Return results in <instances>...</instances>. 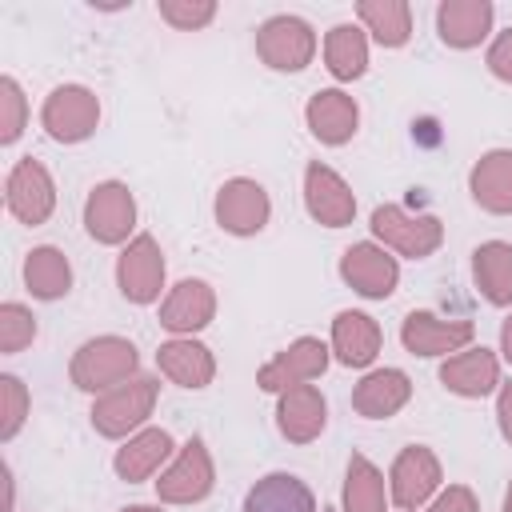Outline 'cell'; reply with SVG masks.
<instances>
[{"label": "cell", "mask_w": 512, "mask_h": 512, "mask_svg": "<svg viewBox=\"0 0 512 512\" xmlns=\"http://www.w3.org/2000/svg\"><path fill=\"white\" fill-rule=\"evenodd\" d=\"M136 372V348L120 336H100L88 340L76 356H72V384L84 392H100L112 384H124Z\"/></svg>", "instance_id": "6da1fadb"}, {"label": "cell", "mask_w": 512, "mask_h": 512, "mask_svg": "<svg viewBox=\"0 0 512 512\" xmlns=\"http://www.w3.org/2000/svg\"><path fill=\"white\" fill-rule=\"evenodd\" d=\"M372 232L384 244H392L396 252L412 256V260L432 256L440 248V240H444V228H440L436 216H412V212H404L396 204H384V208L372 212Z\"/></svg>", "instance_id": "7a4b0ae2"}, {"label": "cell", "mask_w": 512, "mask_h": 512, "mask_svg": "<svg viewBox=\"0 0 512 512\" xmlns=\"http://www.w3.org/2000/svg\"><path fill=\"white\" fill-rule=\"evenodd\" d=\"M156 404V380L152 376H136L128 384H116L108 396L96 400L92 408V424L104 436H124L128 428H136Z\"/></svg>", "instance_id": "3957f363"}, {"label": "cell", "mask_w": 512, "mask_h": 512, "mask_svg": "<svg viewBox=\"0 0 512 512\" xmlns=\"http://www.w3.org/2000/svg\"><path fill=\"white\" fill-rule=\"evenodd\" d=\"M312 28L296 16H272L264 20V28L256 32V52L268 68H280V72H296L312 60Z\"/></svg>", "instance_id": "277c9868"}, {"label": "cell", "mask_w": 512, "mask_h": 512, "mask_svg": "<svg viewBox=\"0 0 512 512\" xmlns=\"http://www.w3.org/2000/svg\"><path fill=\"white\" fill-rule=\"evenodd\" d=\"M100 120V104L88 88H56L48 100H44V128L52 140H64V144H76L84 140Z\"/></svg>", "instance_id": "5b68a950"}, {"label": "cell", "mask_w": 512, "mask_h": 512, "mask_svg": "<svg viewBox=\"0 0 512 512\" xmlns=\"http://www.w3.org/2000/svg\"><path fill=\"white\" fill-rule=\"evenodd\" d=\"M132 220H136V200H132V192H128L124 184H116V180L100 184V188L88 196V204H84V224H88V232H92L100 244L124 240V236L132 232Z\"/></svg>", "instance_id": "8992f818"}, {"label": "cell", "mask_w": 512, "mask_h": 512, "mask_svg": "<svg viewBox=\"0 0 512 512\" xmlns=\"http://www.w3.org/2000/svg\"><path fill=\"white\" fill-rule=\"evenodd\" d=\"M116 280H120V292H124L128 300H136V304H148V300L160 296V284H164V256H160V248H156L152 236H136V240L124 248L120 264H116Z\"/></svg>", "instance_id": "52a82bcc"}, {"label": "cell", "mask_w": 512, "mask_h": 512, "mask_svg": "<svg viewBox=\"0 0 512 512\" xmlns=\"http://www.w3.org/2000/svg\"><path fill=\"white\" fill-rule=\"evenodd\" d=\"M52 204H56L52 176L44 172L40 160L24 156L12 168V176H8V208H12V216L24 220V224H44L48 212H52Z\"/></svg>", "instance_id": "ba28073f"}, {"label": "cell", "mask_w": 512, "mask_h": 512, "mask_svg": "<svg viewBox=\"0 0 512 512\" xmlns=\"http://www.w3.org/2000/svg\"><path fill=\"white\" fill-rule=\"evenodd\" d=\"M324 368H328V348H324L320 340L304 336V340H296L288 352H280L272 364H264L260 376H256V384H260L264 392H288V388H300L304 380L320 376Z\"/></svg>", "instance_id": "9c48e42d"}, {"label": "cell", "mask_w": 512, "mask_h": 512, "mask_svg": "<svg viewBox=\"0 0 512 512\" xmlns=\"http://www.w3.org/2000/svg\"><path fill=\"white\" fill-rule=\"evenodd\" d=\"M212 488V460L204 452L200 440H188L184 452L176 456V464L156 480V492L160 500L168 504H192V500H204Z\"/></svg>", "instance_id": "30bf717a"}, {"label": "cell", "mask_w": 512, "mask_h": 512, "mask_svg": "<svg viewBox=\"0 0 512 512\" xmlns=\"http://www.w3.org/2000/svg\"><path fill=\"white\" fill-rule=\"evenodd\" d=\"M304 200H308V212H312L320 224H328V228H344V224H352L356 200H352L348 184H344L332 168H324V164H308V172H304Z\"/></svg>", "instance_id": "8fae6325"}, {"label": "cell", "mask_w": 512, "mask_h": 512, "mask_svg": "<svg viewBox=\"0 0 512 512\" xmlns=\"http://www.w3.org/2000/svg\"><path fill=\"white\" fill-rule=\"evenodd\" d=\"M400 340L416 356H440V352L464 348L472 340V324L468 320H440L432 312H412L400 328Z\"/></svg>", "instance_id": "7c38bea8"}, {"label": "cell", "mask_w": 512, "mask_h": 512, "mask_svg": "<svg viewBox=\"0 0 512 512\" xmlns=\"http://www.w3.org/2000/svg\"><path fill=\"white\" fill-rule=\"evenodd\" d=\"M216 220L236 232V236H248V232H260L264 220H268V196L256 180H228L216 196Z\"/></svg>", "instance_id": "4fadbf2b"}, {"label": "cell", "mask_w": 512, "mask_h": 512, "mask_svg": "<svg viewBox=\"0 0 512 512\" xmlns=\"http://www.w3.org/2000/svg\"><path fill=\"white\" fill-rule=\"evenodd\" d=\"M436 484H440V464H436V456L428 448L412 444V448H404L396 456V464H392V496H396L400 508L424 504Z\"/></svg>", "instance_id": "5bb4252c"}, {"label": "cell", "mask_w": 512, "mask_h": 512, "mask_svg": "<svg viewBox=\"0 0 512 512\" xmlns=\"http://www.w3.org/2000/svg\"><path fill=\"white\" fill-rule=\"evenodd\" d=\"M340 272L360 296H372V300H380L396 288V260L384 256L376 244H352L340 260Z\"/></svg>", "instance_id": "9a60e30c"}, {"label": "cell", "mask_w": 512, "mask_h": 512, "mask_svg": "<svg viewBox=\"0 0 512 512\" xmlns=\"http://www.w3.org/2000/svg\"><path fill=\"white\" fill-rule=\"evenodd\" d=\"M436 24H440L444 44H452V48H472V44H480V40L488 36V28H492V4H488V0H448V4H440Z\"/></svg>", "instance_id": "2e32d148"}, {"label": "cell", "mask_w": 512, "mask_h": 512, "mask_svg": "<svg viewBox=\"0 0 512 512\" xmlns=\"http://www.w3.org/2000/svg\"><path fill=\"white\" fill-rule=\"evenodd\" d=\"M408 392H412L408 376L396 372V368H384V372H372V376H364V380L356 384L352 408H356L360 416H368V420H384V416H392V412L404 408Z\"/></svg>", "instance_id": "e0dca14e"}, {"label": "cell", "mask_w": 512, "mask_h": 512, "mask_svg": "<svg viewBox=\"0 0 512 512\" xmlns=\"http://www.w3.org/2000/svg\"><path fill=\"white\" fill-rule=\"evenodd\" d=\"M212 308H216V300L204 280H180L160 308V324L172 332H196L212 320Z\"/></svg>", "instance_id": "ac0fdd59"}, {"label": "cell", "mask_w": 512, "mask_h": 512, "mask_svg": "<svg viewBox=\"0 0 512 512\" xmlns=\"http://www.w3.org/2000/svg\"><path fill=\"white\" fill-rule=\"evenodd\" d=\"M308 128L324 144H344L356 132V100L344 96V92H336V88L316 92L308 100Z\"/></svg>", "instance_id": "d6986e66"}, {"label": "cell", "mask_w": 512, "mask_h": 512, "mask_svg": "<svg viewBox=\"0 0 512 512\" xmlns=\"http://www.w3.org/2000/svg\"><path fill=\"white\" fill-rule=\"evenodd\" d=\"M332 348L348 368H364L380 352V328L364 312H340L332 324Z\"/></svg>", "instance_id": "ffe728a7"}, {"label": "cell", "mask_w": 512, "mask_h": 512, "mask_svg": "<svg viewBox=\"0 0 512 512\" xmlns=\"http://www.w3.org/2000/svg\"><path fill=\"white\" fill-rule=\"evenodd\" d=\"M156 364H160L164 376H172L184 388H204L212 380V372H216L208 348L196 344V340H168V344H160Z\"/></svg>", "instance_id": "44dd1931"}, {"label": "cell", "mask_w": 512, "mask_h": 512, "mask_svg": "<svg viewBox=\"0 0 512 512\" xmlns=\"http://www.w3.org/2000/svg\"><path fill=\"white\" fill-rule=\"evenodd\" d=\"M280 432L296 444H308L320 428H324V396L312 388V384H300V388H288L284 400H280Z\"/></svg>", "instance_id": "7402d4cb"}, {"label": "cell", "mask_w": 512, "mask_h": 512, "mask_svg": "<svg viewBox=\"0 0 512 512\" xmlns=\"http://www.w3.org/2000/svg\"><path fill=\"white\" fill-rule=\"evenodd\" d=\"M244 512H316V500L296 476L272 472L248 492Z\"/></svg>", "instance_id": "603a6c76"}, {"label": "cell", "mask_w": 512, "mask_h": 512, "mask_svg": "<svg viewBox=\"0 0 512 512\" xmlns=\"http://www.w3.org/2000/svg\"><path fill=\"white\" fill-rule=\"evenodd\" d=\"M440 380L460 392V396H484L496 388V356L488 348H472V352H460L452 360H444L440 368Z\"/></svg>", "instance_id": "cb8c5ba5"}, {"label": "cell", "mask_w": 512, "mask_h": 512, "mask_svg": "<svg viewBox=\"0 0 512 512\" xmlns=\"http://www.w3.org/2000/svg\"><path fill=\"white\" fill-rule=\"evenodd\" d=\"M472 196L488 212H512V152H488L472 168Z\"/></svg>", "instance_id": "d4e9b609"}, {"label": "cell", "mask_w": 512, "mask_h": 512, "mask_svg": "<svg viewBox=\"0 0 512 512\" xmlns=\"http://www.w3.org/2000/svg\"><path fill=\"white\" fill-rule=\"evenodd\" d=\"M472 272L480 292L492 304H512V244H500V240L480 244L472 252Z\"/></svg>", "instance_id": "484cf974"}, {"label": "cell", "mask_w": 512, "mask_h": 512, "mask_svg": "<svg viewBox=\"0 0 512 512\" xmlns=\"http://www.w3.org/2000/svg\"><path fill=\"white\" fill-rule=\"evenodd\" d=\"M168 452H172V436H168L164 428H148V432L132 436V440L116 452V472H120L128 484H136V480L152 476Z\"/></svg>", "instance_id": "4316f807"}, {"label": "cell", "mask_w": 512, "mask_h": 512, "mask_svg": "<svg viewBox=\"0 0 512 512\" xmlns=\"http://www.w3.org/2000/svg\"><path fill=\"white\" fill-rule=\"evenodd\" d=\"M360 20L368 24V32L384 44V48H400L412 32V16L404 0H360Z\"/></svg>", "instance_id": "83f0119b"}, {"label": "cell", "mask_w": 512, "mask_h": 512, "mask_svg": "<svg viewBox=\"0 0 512 512\" xmlns=\"http://www.w3.org/2000/svg\"><path fill=\"white\" fill-rule=\"evenodd\" d=\"M24 280H28L32 296L56 300V296H64L68 284H72V268H68L64 252H56V248H36V252L28 256V264H24Z\"/></svg>", "instance_id": "f1b7e54d"}, {"label": "cell", "mask_w": 512, "mask_h": 512, "mask_svg": "<svg viewBox=\"0 0 512 512\" xmlns=\"http://www.w3.org/2000/svg\"><path fill=\"white\" fill-rule=\"evenodd\" d=\"M344 512H384V476L360 452H352V460H348Z\"/></svg>", "instance_id": "f546056e"}, {"label": "cell", "mask_w": 512, "mask_h": 512, "mask_svg": "<svg viewBox=\"0 0 512 512\" xmlns=\"http://www.w3.org/2000/svg\"><path fill=\"white\" fill-rule=\"evenodd\" d=\"M324 56H328V68L332 76L340 80H356L368 64V44H364V32L352 28V24H336L328 32V44H324Z\"/></svg>", "instance_id": "4dcf8cb0"}, {"label": "cell", "mask_w": 512, "mask_h": 512, "mask_svg": "<svg viewBox=\"0 0 512 512\" xmlns=\"http://www.w3.org/2000/svg\"><path fill=\"white\" fill-rule=\"evenodd\" d=\"M32 336H36L32 312L20 308V304H4L0 308V348L4 352H20L24 344H32Z\"/></svg>", "instance_id": "1f68e13d"}, {"label": "cell", "mask_w": 512, "mask_h": 512, "mask_svg": "<svg viewBox=\"0 0 512 512\" xmlns=\"http://www.w3.org/2000/svg\"><path fill=\"white\" fill-rule=\"evenodd\" d=\"M0 436L8 440L20 424H24V416H28V392H24V384L16 380V376H4L0 380Z\"/></svg>", "instance_id": "d6a6232c"}, {"label": "cell", "mask_w": 512, "mask_h": 512, "mask_svg": "<svg viewBox=\"0 0 512 512\" xmlns=\"http://www.w3.org/2000/svg\"><path fill=\"white\" fill-rule=\"evenodd\" d=\"M160 16L176 28H200L216 16L212 0H160Z\"/></svg>", "instance_id": "836d02e7"}, {"label": "cell", "mask_w": 512, "mask_h": 512, "mask_svg": "<svg viewBox=\"0 0 512 512\" xmlns=\"http://www.w3.org/2000/svg\"><path fill=\"white\" fill-rule=\"evenodd\" d=\"M20 128H24V96H20L16 80L4 76L0 80V140L12 144L20 136Z\"/></svg>", "instance_id": "e575fe53"}, {"label": "cell", "mask_w": 512, "mask_h": 512, "mask_svg": "<svg viewBox=\"0 0 512 512\" xmlns=\"http://www.w3.org/2000/svg\"><path fill=\"white\" fill-rule=\"evenodd\" d=\"M488 68H492L500 80H508V84H512V28H508V32H500V36H496V44L488 48Z\"/></svg>", "instance_id": "d590c367"}, {"label": "cell", "mask_w": 512, "mask_h": 512, "mask_svg": "<svg viewBox=\"0 0 512 512\" xmlns=\"http://www.w3.org/2000/svg\"><path fill=\"white\" fill-rule=\"evenodd\" d=\"M428 512H476V496L468 488H448Z\"/></svg>", "instance_id": "8d00e7d4"}, {"label": "cell", "mask_w": 512, "mask_h": 512, "mask_svg": "<svg viewBox=\"0 0 512 512\" xmlns=\"http://www.w3.org/2000/svg\"><path fill=\"white\" fill-rule=\"evenodd\" d=\"M496 416H500V428H504V436L512 440V384H504V388H500V404H496Z\"/></svg>", "instance_id": "74e56055"}, {"label": "cell", "mask_w": 512, "mask_h": 512, "mask_svg": "<svg viewBox=\"0 0 512 512\" xmlns=\"http://www.w3.org/2000/svg\"><path fill=\"white\" fill-rule=\"evenodd\" d=\"M500 344H504V356L512 360V316L504 320V328H500Z\"/></svg>", "instance_id": "f35d334b"}, {"label": "cell", "mask_w": 512, "mask_h": 512, "mask_svg": "<svg viewBox=\"0 0 512 512\" xmlns=\"http://www.w3.org/2000/svg\"><path fill=\"white\" fill-rule=\"evenodd\" d=\"M124 512H156V508H148V504H132V508H124Z\"/></svg>", "instance_id": "ab89813d"}, {"label": "cell", "mask_w": 512, "mask_h": 512, "mask_svg": "<svg viewBox=\"0 0 512 512\" xmlns=\"http://www.w3.org/2000/svg\"><path fill=\"white\" fill-rule=\"evenodd\" d=\"M504 512H512V488H508V496H504Z\"/></svg>", "instance_id": "60d3db41"}, {"label": "cell", "mask_w": 512, "mask_h": 512, "mask_svg": "<svg viewBox=\"0 0 512 512\" xmlns=\"http://www.w3.org/2000/svg\"><path fill=\"white\" fill-rule=\"evenodd\" d=\"M324 512H332V508H324Z\"/></svg>", "instance_id": "b9f144b4"}]
</instances>
